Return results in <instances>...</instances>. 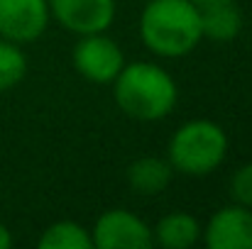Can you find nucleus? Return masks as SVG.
Listing matches in <instances>:
<instances>
[{
    "instance_id": "7",
    "label": "nucleus",
    "mask_w": 252,
    "mask_h": 249,
    "mask_svg": "<svg viewBox=\"0 0 252 249\" xmlns=\"http://www.w3.org/2000/svg\"><path fill=\"white\" fill-rule=\"evenodd\" d=\"M47 0H0V37L15 44L34 42L49 25Z\"/></svg>"
},
{
    "instance_id": "1",
    "label": "nucleus",
    "mask_w": 252,
    "mask_h": 249,
    "mask_svg": "<svg viewBox=\"0 0 252 249\" xmlns=\"http://www.w3.org/2000/svg\"><path fill=\"white\" fill-rule=\"evenodd\" d=\"M142 44L164 59H181L203 39L201 12L191 0H150L140 15Z\"/></svg>"
},
{
    "instance_id": "3",
    "label": "nucleus",
    "mask_w": 252,
    "mask_h": 249,
    "mask_svg": "<svg viewBox=\"0 0 252 249\" xmlns=\"http://www.w3.org/2000/svg\"><path fill=\"white\" fill-rule=\"evenodd\" d=\"M228 154V135L213 120H189L169 139L167 162L184 176H208Z\"/></svg>"
},
{
    "instance_id": "4",
    "label": "nucleus",
    "mask_w": 252,
    "mask_h": 249,
    "mask_svg": "<svg viewBox=\"0 0 252 249\" xmlns=\"http://www.w3.org/2000/svg\"><path fill=\"white\" fill-rule=\"evenodd\" d=\"M71 59H74V69L86 81L95 83V85L113 83L115 76L120 74V69L125 66L123 49L110 37H105L103 32L84 34L76 42Z\"/></svg>"
},
{
    "instance_id": "5",
    "label": "nucleus",
    "mask_w": 252,
    "mask_h": 249,
    "mask_svg": "<svg viewBox=\"0 0 252 249\" xmlns=\"http://www.w3.org/2000/svg\"><path fill=\"white\" fill-rule=\"evenodd\" d=\"M93 247L98 249H147L155 245L150 225L130 210H105L91 232Z\"/></svg>"
},
{
    "instance_id": "12",
    "label": "nucleus",
    "mask_w": 252,
    "mask_h": 249,
    "mask_svg": "<svg viewBox=\"0 0 252 249\" xmlns=\"http://www.w3.org/2000/svg\"><path fill=\"white\" fill-rule=\"evenodd\" d=\"M37 245L39 249H91L93 240L84 225L74 220H59L42 232Z\"/></svg>"
},
{
    "instance_id": "8",
    "label": "nucleus",
    "mask_w": 252,
    "mask_h": 249,
    "mask_svg": "<svg viewBox=\"0 0 252 249\" xmlns=\"http://www.w3.org/2000/svg\"><path fill=\"white\" fill-rule=\"evenodd\" d=\"M203 242L211 249H252V208L225 205L208 220Z\"/></svg>"
},
{
    "instance_id": "2",
    "label": "nucleus",
    "mask_w": 252,
    "mask_h": 249,
    "mask_svg": "<svg viewBox=\"0 0 252 249\" xmlns=\"http://www.w3.org/2000/svg\"><path fill=\"white\" fill-rule=\"evenodd\" d=\"M118 108L140 122L164 120L176 105L179 90L167 69L152 61H132L120 69L113 81Z\"/></svg>"
},
{
    "instance_id": "11",
    "label": "nucleus",
    "mask_w": 252,
    "mask_h": 249,
    "mask_svg": "<svg viewBox=\"0 0 252 249\" xmlns=\"http://www.w3.org/2000/svg\"><path fill=\"white\" fill-rule=\"evenodd\" d=\"M201 29L211 42H233L243 32V12L235 0L201 10Z\"/></svg>"
},
{
    "instance_id": "14",
    "label": "nucleus",
    "mask_w": 252,
    "mask_h": 249,
    "mask_svg": "<svg viewBox=\"0 0 252 249\" xmlns=\"http://www.w3.org/2000/svg\"><path fill=\"white\" fill-rule=\"evenodd\" d=\"M230 195L238 205L252 208V162L235 168L230 176Z\"/></svg>"
},
{
    "instance_id": "16",
    "label": "nucleus",
    "mask_w": 252,
    "mask_h": 249,
    "mask_svg": "<svg viewBox=\"0 0 252 249\" xmlns=\"http://www.w3.org/2000/svg\"><path fill=\"white\" fill-rule=\"evenodd\" d=\"M12 245V235H10V230L0 222V249H7Z\"/></svg>"
},
{
    "instance_id": "9",
    "label": "nucleus",
    "mask_w": 252,
    "mask_h": 249,
    "mask_svg": "<svg viewBox=\"0 0 252 249\" xmlns=\"http://www.w3.org/2000/svg\"><path fill=\"white\" fill-rule=\"evenodd\" d=\"M152 240L164 249H189L201 240V225L189 213H169L152 230Z\"/></svg>"
},
{
    "instance_id": "10",
    "label": "nucleus",
    "mask_w": 252,
    "mask_h": 249,
    "mask_svg": "<svg viewBox=\"0 0 252 249\" xmlns=\"http://www.w3.org/2000/svg\"><path fill=\"white\" fill-rule=\"evenodd\" d=\"M174 168L162 157H140L127 168V183L140 195H157L171 181Z\"/></svg>"
},
{
    "instance_id": "6",
    "label": "nucleus",
    "mask_w": 252,
    "mask_h": 249,
    "mask_svg": "<svg viewBox=\"0 0 252 249\" xmlns=\"http://www.w3.org/2000/svg\"><path fill=\"white\" fill-rule=\"evenodd\" d=\"M49 15L69 32L84 37L105 32L115 20V0H47Z\"/></svg>"
},
{
    "instance_id": "15",
    "label": "nucleus",
    "mask_w": 252,
    "mask_h": 249,
    "mask_svg": "<svg viewBox=\"0 0 252 249\" xmlns=\"http://www.w3.org/2000/svg\"><path fill=\"white\" fill-rule=\"evenodd\" d=\"M191 2L201 12V10H208V7H216V5H225V2H233V0H191Z\"/></svg>"
},
{
    "instance_id": "13",
    "label": "nucleus",
    "mask_w": 252,
    "mask_h": 249,
    "mask_svg": "<svg viewBox=\"0 0 252 249\" xmlns=\"http://www.w3.org/2000/svg\"><path fill=\"white\" fill-rule=\"evenodd\" d=\"M27 74V59L20 44L0 37V93L15 88Z\"/></svg>"
}]
</instances>
